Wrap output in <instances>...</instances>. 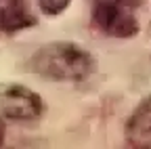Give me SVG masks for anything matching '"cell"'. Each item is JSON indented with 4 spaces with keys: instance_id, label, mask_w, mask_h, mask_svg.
<instances>
[{
    "instance_id": "6",
    "label": "cell",
    "mask_w": 151,
    "mask_h": 149,
    "mask_svg": "<svg viewBox=\"0 0 151 149\" xmlns=\"http://www.w3.org/2000/svg\"><path fill=\"white\" fill-rule=\"evenodd\" d=\"M71 2V0H38V4H40V9L48 15H59L61 11L67 9V4Z\"/></svg>"
},
{
    "instance_id": "3",
    "label": "cell",
    "mask_w": 151,
    "mask_h": 149,
    "mask_svg": "<svg viewBox=\"0 0 151 149\" xmlns=\"http://www.w3.org/2000/svg\"><path fill=\"white\" fill-rule=\"evenodd\" d=\"M42 114V101L34 90L19 86V84H6L0 86V116L17 122H29Z\"/></svg>"
},
{
    "instance_id": "5",
    "label": "cell",
    "mask_w": 151,
    "mask_h": 149,
    "mask_svg": "<svg viewBox=\"0 0 151 149\" xmlns=\"http://www.w3.org/2000/svg\"><path fill=\"white\" fill-rule=\"evenodd\" d=\"M32 23L34 17L25 0H0V27L4 32H19Z\"/></svg>"
},
{
    "instance_id": "4",
    "label": "cell",
    "mask_w": 151,
    "mask_h": 149,
    "mask_svg": "<svg viewBox=\"0 0 151 149\" xmlns=\"http://www.w3.org/2000/svg\"><path fill=\"white\" fill-rule=\"evenodd\" d=\"M128 143L132 147H151V97L132 114L128 122Z\"/></svg>"
},
{
    "instance_id": "2",
    "label": "cell",
    "mask_w": 151,
    "mask_h": 149,
    "mask_svg": "<svg viewBox=\"0 0 151 149\" xmlns=\"http://www.w3.org/2000/svg\"><path fill=\"white\" fill-rule=\"evenodd\" d=\"M141 0H94L92 15L97 25L113 36V38H128L139 30L137 9Z\"/></svg>"
},
{
    "instance_id": "7",
    "label": "cell",
    "mask_w": 151,
    "mask_h": 149,
    "mask_svg": "<svg viewBox=\"0 0 151 149\" xmlns=\"http://www.w3.org/2000/svg\"><path fill=\"white\" fill-rule=\"evenodd\" d=\"M2 137H4V126H2V120H0V143H2Z\"/></svg>"
},
{
    "instance_id": "1",
    "label": "cell",
    "mask_w": 151,
    "mask_h": 149,
    "mask_svg": "<svg viewBox=\"0 0 151 149\" xmlns=\"http://www.w3.org/2000/svg\"><path fill=\"white\" fill-rule=\"evenodd\" d=\"M32 71L46 80H84L92 71V57L71 42H52L38 50L32 63Z\"/></svg>"
}]
</instances>
